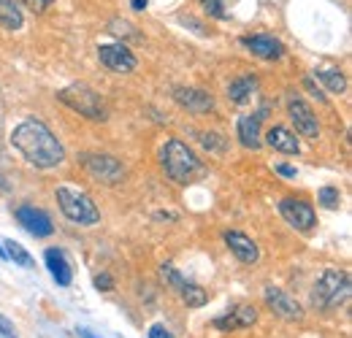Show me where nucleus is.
<instances>
[{
	"label": "nucleus",
	"instance_id": "nucleus-6",
	"mask_svg": "<svg viewBox=\"0 0 352 338\" xmlns=\"http://www.w3.org/2000/svg\"><path fill=\"white\" fill-rule=\"evenodd\" d=\"M79 163L87 170L89 179H95L100 184H120L125 179V166L106 152H85L79 157Z\"/></svg>",
	"mask_w": 352,
	"mask_h": 338
},
{
	"label": "nucleus",
	"instance_id": "nucleus-12",
	"mask_svg": "<svg viewBox=\"0 0 352 338\" xmlns=\"http://www.w3.org/2000/svg\"><path fill=\"white\" fill-rule=\"evenodd\" d=\"M16 219H19V225H22L28 233H33L36 238H46V236L54 233V225H52L49 214L41 212V209H36V206H22V209H16Z\"/></svg>",
	"mask_w": 352,
	"mask_h": 338
},
{
	"label": "nucleus",
	"instance_id": "nucleus-25",
	"mask_svg": "<svg viewBox=\"0 0 352 338\" xmlns=\"http://www.w3.org/2000/svg\"><path fill=\"white\" fill-rule=\"evenodd\" d=\"M317 198H320V206L328 209V212H336V209L342 206V192H339L336 187H322Z\"/></svg>",
	"mask_w": 352,
	"mask_h": 338
},
{
	"label": "nucleus",
	"instance_id": "nucleus-15",
	"mask_svg": "<svg viewBox=\"0 0 352 338\" xmlns=\"http://www.w3.org/2000/svg\"><path fill=\"white\" fill-rule=\"evenodd\" d=\"M265 141H268L271 149H276L282 155H298L301 152V141H298L296 130H290V127H282V125L271 127L265 133Z\"/></svg>",
	"mask_w": 352,
	"mask_h": 338
},
{
	"label": "nucleus",
	"instance_id": "nucleus-19",
	"mask_svg": "<svg viewBox=\"0 0 352 338\" xmlns=\"http://www.w3.org/2000/svg\"><path fill=\"white\" fill-rule=\"evenodd\" d=\"M239 141L244 149H261L263 138H261V117H241L239 120Z\"/></svg>",
	"mask_w": 352,
	"mask_h": 338
},
{
	"label": "nucleus",
	"instance_id": "nucleus-4",
	"mask_svg": "<svg viewBox=\"0 0 352 338\" xmlns=\"http://www.w3.org/2000/svg\"><path fill=\"white\" fill-rule=\"evenodd\" d=\"M57 100L65 103L71 111H76V114H82L87 120H95V122H103L109 117L103 98L95 89H89L87 84H71L65 87V89H60L57 92Z\"/></svg>",
	"mask_w": 352,
	"mask_h": 338
},
{
	"label": "nucleus",
	"instance_id": "nucleus-1",
	"mask_svg": "<svg viewBox=\"0 0 352 338\" xmlns=\"http://www.w3.org/2000/svg\"><path fill=\"white\" fill-rule=\"evenodd\" d=\"M11 146L36 168H54L65 160L63 144L38 120H25L14 127L11 130Z\"/></svg>",
	"mask_w": 352,
	"mask_h": 338
},
{
	"label": "nucleus",
	"instance_id": "nucleus-31",
	"mask_svg": "<svg viewBox=\"0 0 352 338\" xmlns=\"http://www.w3.org/2000/svg\"><path fill=\"white\" fill-rule=\"evenodd\" d=\"M0 333L6 338H16V330H14V325L6 319V317H0Z\"/></svg>",
	"mask_w": 352,
	"mask_h": 338
},
{
	"label": "nucleus",
	"instance_id": "nucleus-20",
	"mask_svg": "<svg viewBox=\"0 0 352 338\" xmlns=\"http://www.w3.org/2000/svg\"><path fill=\"white\" fill-rule=\"evenodd\" d=\"M255 89H258V79L255 76H241V79H236V82L228 84V98L233 103H244V100L252 98Z\"/></svg>",
	"mask_w": 352,
	"mask_h": 338
},
{
	"label": "nucleus",
	"instance_id": "nucleus-36",
	"mask_svg": "<svg viewBox=\"0 0 352 338\" xmlns=\"http://www.w3.org/2000/svg\"><path fill=\"white\" fill-rule=\"evenodd\" d=\"M0 260H6V249L3 247H0Z\"/></svg>",
	"mask_w": 352,
	"mask_h": 338
},
{
	"label": "nucleus",
	"instance_id": "nucleus-22",
	"mask_svg": "<svg viewBox=\"0 0 352 338\" xmlns=\"http://www.w3.org/2000/svg\"><path fill=\"white\" fill-rule=\"evenodd\" d=\"M192 135L209 155H225V149H228V141L214 130H192Z\"/></svg>",
	"mask_w": 352,
	"mask_h": 338
},
{
	"label": "nucleus",
	"instance_id": "nucleus-3",
	"mask_svg": "<svg viewBox=\"0 0 352 338\" xmlns=\"http://www.w3.org/2000/svg\"><path fill=\"white\" fill-rule=\"evenodd\" d=\"M54 198L60 203V212L65 214V219H71L74 225L89 227V225L100 222V212H98V206L92 203V198H89L87 192L71 190V187H57Z\"/></svg>",
	"mask_w": 352,
	"mask_h": 338
},
{
	"label": "nucleus",
	"instance_id": "nucleus-11",
	"mask_svg": "<svg viewBox=\"0 0 352 338\" xmlns=\"http://www.w3.org/2000/svg\"><path fill=\"white\" fill-rule=\"evenodd\" d=\"M263 297H265V306L274 314H279L282 319H301L304 317V308L298 306V300L290 297L285 290H279V287H265Z\"/></svg>",
	"mask_w": 352,
	"mask_h": 338
},
{
	"label": "nucleus",
	"instance_id": "nucleus-9",
	"mask_svg": "<svg viewBox=\"0 0 352 338\" xmlns=\"http://www.w3.org/2000/svg\"><path fill=\"white\" fill-rule=\"evenodd\" d=\"M287 114H290V120H293V125H296V133H301V135H307V138H317V135H320V122H317L314 111L309 109L307 100H301L298 95H290V100H287Z\"/></svg>",
	"mask_w": 352,
	"mask_h": 338
},
{
	"label": "nucleus",
	"instance_id": "nucleus-23",
	"mask_svg": "<svg viewBox=\"0 0 352 338\" xmlns=\"http://www.w3.org/2000/svg\"><path fill=\"white\" fill-rule=\"evenodd\" d=\"M179 295H182V300H184L190 308H201V306H206V300H209V293H206L201 284H192V282H184L182 290H179Z\"/></svg>",
	"mask_w": 352,
	"mask_h": 338
},
{
	"label": "nucleus",
	"instance_id": "nucleus-21",
	"mask_svg": "<svg viewBox=\"0 0 352 338\" xmlns=\"http://www.w3.org/2000/svg\"><path fill=\"white\" fill-rule=\"evenodd\" d=\"M0 25L6 30H19L25 25V16H22V8L14 3V0H0Z\"/></svg>",
	"mask_w": 352,
	"mask_h": 338
},
{
	"label": "nucleus",
	"instance_id": "nucleus-28",
	"mask_svg": "<svg viewBox=\"0 0 352 338\" xmlns=\"http://www.w3.org/2000/svg\"><path fill=\"white\" fill-rule=\"evenodd\" d=\"M95 287L98 290H103V293H109L114 284H111V276L109 273H100V276H95Z\"/></svg>",
	"mask_w": 352,
	"mask_h": 338
},
{
	"label": "nucleus",
	"instance_id": "nucleus-18",
	"mask_svg": "<svg viewBox=\"0 0 352 338\" xmlns=\"http://www.w3.org/2000/svg\"><path fill=\"white\" fill-rule=\"evenodd\" d=\"M314 79L322 84V89H328V92H333V95L347 92V79H344V74H342L339 68L317 65V68H314Z\"/></svg>",
	"mask_w": 352,
	"mask_h": 338
},
{
	"label": "nucleus",
	"instance_id": "nucleus-27",
	"mask_svg": "<svg viewBox=\"0 0 352 338\" xmlns=\"http://www.w3.org/2000/svg\"><path fill=\"white\" fill-rule=\"evenodd\" d=\"M160 273L166 276V282H168V287H171V290H176V293L182 290V284H184V279H182V273L176 271L174 265H163V268H160Z\"/></svg>",
	"mask_w": 352,
	"mask_h": 338
},
{
	"label": "nucleus",
	"instance_id": "nucleus-34",
	"mask_svg": "<svg viewBox=\"0 0 352 338\" xmlns=\"http://www.w3.org/2000/svg\"><path fill=\"white\" fill-rule=\"evenodd\" d=\"M146 3H149V0H133V8H135V11H144Z\"/></svg>",
	"mask_w": 352,
	"mask_h": 338
},
{
	"label": "nucleus",
	"instance_id": "nucleus-29",
	"mask_svg": "<svg viewBox=\"0 0 352 338\" xmlns=\"http://www.w3.org/2000/svg\"><path fill=\"white\" fill-rule=\"evenodd\" d=\"M276 173L285 176V179H296V176H298V170L293 168V166H287V163H279V166H276Z\"/></svg>",
	"mask_w": 352,
	"mask_h": 338
},
{
	"label": "nucleus",
	"instance_id": "nucleus-14",
	"mask_svg": "<svg viewBox=\"0 0 352 338\" xmlns=\"http://www.w3.org/2000/svg\"><path fill=\"white\" fill-rule=\"evenodd\" d=\"M225 244H228V249H230V252L236 254V260H239V262H244V265H255V262H258V257H261L258 244H255L250 236L239 233V230H228V233H225Z\"/></svg>",
	"mask_w": 352,
	"mask_h": 338
},
{
	"label": "nucleus",
	"instance_id": "nucleus-33",
	"mask_svg": "<svg viewBox=\"0 0 352 338\" xmlns=\"http://www.w3.org/2000/svg\"><path fill=\"white\" fill-rule=\"evenodd\" d=\"M149 338H174V336H171L163 325H152V328H149Z\"/></svg>",
	"mask_w": 352,
	"mask_h": 338
},
{
	"label": "nucleus",
	"instance_id": "nucleus-13",
	"mask_svg": "<svg viewBox=\"0 0 352 338\" xmlns=\"http://www.w3.org/2000/svg\"><path fill=\"white\" fill-rule=\"evenodd\" d=\"M255 319H258L255 306L239 303V306H233L228 314H222V317L214 319V328H217V330H241V328L255 325Z\"/></svg>",
	"mask_w": 352,
	"mask_h": 338
},
{
	"label": "nucleus",
	"instance_id": "nucleus-7",
	"mask_svg": "<svg viewBox=\"0 0 352 338\" xmlns=\"http://www.w3.org/2000/svg\"><path fill=\"white\" fill-rule=\"evenodd\" d=\"M98 60L109 71H114V74H131V71H135V65H138L135 54H133L125 43H103V46H98Z\"/></svg>",
	"mask_w": 352,
	"mask_h": 338
},
{
	"label": "nucleus",
	"instance_id": "nucleus-2",
	"mask_svg": "<svg viewBox=\"0 0 352 338\" xmlns=\"http://www.w3.org/2000/svg\"><path fill=\"white\" fill-rule=\"evenodd\" d=\"M160 166L166 170V176L171 181H176V184H190V181H195V179L204 176V163L179 138H171V141L163 144V149H160Z\"/></svg>",
	"mask_w": 352,
	"mask_h": 338
},
{
	"label": "nucleus",
	"instance_id": "nucleus-35",
	"mask_svg": "<svg viewBox=\"0 0 352 338\" xmlns=\"http://www.w3.org/2000/svg\"><path fill=\"white\" fill-rule=\"evenodd\" d=\"M79 336H82V338H98V336H92L87 328H79Z\"/></svg>",
	"mask_w": 352,
	"mask_h": 338
},
{
	"label": "nucleus",
	"instance_id": "nucleus-16",
	"mask_svg": "<svg viewBox=\"0 0 352 338\" xmlns=\"http://www.w3.org/2000/svg\"><path fill=\"white\" fill-rule=\"evenodd\" d=\"M241 43L261 60H279L285 54V43L274 36H247V38H241Z\"/></svg>",
	"mask_w": 352,
	"mask_h": 338
},
{
	"label": "nucleus",
	"instance_id": "nucleus-8",
	"mask_svg": "<svg viewBox=\"0 0 352 338\" xmlns=\"http://www.w3.org/2000/svg\"><path fill=\"white\" fill-rule=\"evenodd\" d=\"M279 214H282V219H287L290 227H296V230H301V233H307V230H311V227L317 225L314 209H311L309 203H304V201H296V198L279 201Z\"/></svg>",
	"mask_w": 352,
	"mask_h": 338
},
{
	"label": "nucleus",
	"instance_id": "nucleus-5",
	"mask_svg": "<svg viewBox=\"0 0 352 338\" xmlns=\"http://www.w3.org/2000/svg\"><path fill=\"white\" fill-rule=\"evenodd\" d=\"M350 276L342 273V271H325L314 290H311V303L320 306V308H336L342 306L347 297H350Z\"/></svg>",
	"mask_w": 352,
	"mask_h": 338
},
{
	"label": "nucleus",
	"instance_id": "nucleus-30",
	"mask_svg": "<svg viewBox=\"0 0 352 338\" xmlns=\"http://www.w3.org/2000/svg\"><path fill=\"white\" fill-rule=\"evenodd\" d=\"M304 87H307V89H309V95H311V98H317L320 103H325V92H322V89H317V87H314V82H311V79H307V82H304Z\"/></svg>",
	"mask_w": 352,
	"mask_h": 338
},
{
	"label": "nucleus",
	"instance_id": "nucleus-26",
	"mask_svg": "<svg viewBox=\"0 0 352 338\" xmlns=\"http://www.w3.org/2000/svg\"><path fill=\"white\" fill-rule=\"evenodd\" d=\"M201 5H204V11H206L209 16H214V19H228V8H225L222 0H201Z\"/></svg>",
	"mask_w": 352,
	"mask_h": 338
},
{
	"label": "nucleus",
	"instance_id": "nucleus-17",
	"mask_svg": "<svg viewBox=\"0 0 352 338\" xmlns=\"http://www.w3.org/2000/svg\"><path fill=\"white\" fill-rule=\"evenodd\" d=\"M44 260H46L49 273L54 276V282H57L60 287H68L71 279H74V271H71V265H68L65 252H63V249H46Z\"/></svg>",
	"mask_w": 352,
	"mask_h": 338
},
{
	"label": "nucleus",
	"instance_id": "nucleus-24",
	"mask_svg": "<svg viewBox=\"0 0 352 338\" xmlns=\"http://www.w3.org/2000/svg\"><path fill=\"white\" fill-rule=\"evenodd\" d=\"M6 257H11L16 265H22V268H33L36 262H33V257L25 252V247H19L16 241H6Z\"/></svg>",
	"mask_w": 352,
	"mask_h": 338
},
{
	"label": "nucleus",
	"instance_id": "nucleus-32",
	"mask_svg": "<svg viewBox=\"0 0 352 338\" xmlns=\"http://www.w3.org/2000/svg\"><path fill=\"white\" fill-rule=\"evenodd\" d=\"M25 3H28V5H30L36 14H41V11H46V8H49L54 0H25Z\"/></svg>",
	"mask_w": 352,
	"mask_h": 338
},
{
	"label": "nucleus",
	"instance_id": "nucleus-10",
	"mask_svg": "<svg viewBox=\"0 0 352 338\" xmlns=\"http://www.w3.org/2000/svg\"><path fill=\"white\" fill-rule=\"evenodd\" d=\"M174 100L182 109H187L190 114H209L214 109V98L198 87H176Z\"/></svg>",
	"mask_w": 352,
	"mask_h": 338
}]
</instances>
